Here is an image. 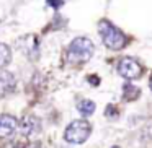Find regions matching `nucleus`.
<instances>
[{
  "label": "nucleus",
  "instance_id": "nucleus-12",
  "mask_svg": "<svg viewBox=\"0 0 152 148\" xmlns=\"http://www.w3.org/2000/svg\"><path fill=\"white\" fill-rule=\"evenodd\" d=\"M149 86H151V90H152V77H151V82H149Z\"/></svg>",
  "mask_w": 152,
  "mask_h": 148
},
{
  "label": "nucleus",
  "instance_id": "nucleus-2",
  "mask_svg": "<svg viewBox=\"0 0 152 148\" xmlns=\"http://www.w3.org/2000/svg\"><path fill=\"white\" fill-rule=\"evenodd\" d=\"M98 28H100V34H102V39L106 47H110L113 51H119L126 46V36L116 26H113L108 20H102Z\"/></svg>",
  "mask_w": 152,
  "mask_h": 148
},
{
  "label": "nucleus",
  "instance_id": "nucleus-7",
  "mask_svg": "<svg viewBox=\"0 0 152 148\" xmlns=\"http://www.w3.org/2000/svg\"><path fill=\"white\" fill-rule=\"evenodd\" d=\"M123 91H124L123 98H124L126 101H134V99H137L139 95H141V90H139L137 86L131 85V83H126V85L123 86Z\"/></svg>",
  "mask_w": 152,
  "mask_h": 148
},
{
  "label": "nucleus",
  "instance_id": "nucleus-6",
  "mask_svg": "<svg viewBox=\"0 0 152 148\" xmlns=\"http://www.w3.org/2000/svg\"><path fill=\"white\" fill-rule=\"evenodd\" d=\"M13 86H15V78L12 73H8V72L0 73V96L8 95L13 90Z\"/></svg>",
  "mask_w": 152,
  "mask_h": 148
},
{
  "label": "nucleus",
  "instance_id": "nucleus-3",
  "mask_svg": "<svg viewBox=\"0 0 152 148\" xmlns=\"http://www.w3.org/2000/svg\"><path fill=\"white\" fill-rule=\"evenodd\" d=\"M90 132H92V127L87 121H74L72 124L67 125L66 132H64V138L69 143L80 145L90 137Z\"/></svg>",
  "mask_w": 152,
  "mask_h": 148
},
{
  "label": "nucleus",
  "instance_id": "nucleus-1",
  "mask_svg": "<svg viewBox=\"0 0 152 148\" xmlns=\"http://www.w3.org/2000/svg\"><path fill=\"white\" fill-rule=\"evenodd\" d=\"M93 43L88 38H75L72 43L69 44V49H67V56L69 60L74 64H82L90 60V57L93 56Z\"/></svg>",
  "mask_w": 152,
  "mask_h": 148
},
{
  "label": "nucleus",
  "instance_id": "nucleus-5",
  "mask_svg": "<svg viewBox=\"0 0 152 148\" xmlns=\"http://www.w3.org/2000/svg\"><path fill=\"white\" fill-rule=\"evenodd\" d=\"M18 122L13 116H2L0 117V138H7L17 130Z\"/></svg>",
  "mask_w": 152,
  "mask_h": 148
},
{
  "label": "nucleus",
  "instance_id": "nucleus-4",
  "mask_svg": "<svg viewBox=\"0 0 152 148\" xmlns=\"http://www.w3.org/2000/svg\"><path fill=\"white\" fill-rule=\"evenodd\" d=\"M141 65H139L137 60L131 59V57H124V59L119 60L118 64V73L123 77L124 80H136L141 77Z\"/></svg>",
  "mask_w": 152,
  "mask_h": 148
},
{
  "label": "nucleus",
  "instance_id": "nucleus-8",
  "mask_svg": "<svg viewBox=\"0 0 152 148\" xmlns=\"http://www.w3.org/2000/svg\"><path fill=\"white\" fill-rule=\"evenodd\" d=\"M77 109H79V112L82 116H92L93 112H95V103L90 101V99H82V101L79 103V106H77Z\"/></svg>",
  "mask_w": 152,
  "mask_h": 148
},
{
  "label": "nucleus",
  "instance_id": "nucleus-10",
  "mask_svg": "<svg viewBox=\"0 0 152 148\" xmlns=\"http://www.w3.org/2000/svg\"><path fill=\"white\" fill-rule=\"evenodd\" d=\"M34 125H38V121L33 117H26L23 122H21V130L25 132L26 135L34 134Z\"/></svg>",
  "mask_w": 152,
  "mask_h": 148
},
{
  "label": "nucleus",
  "instance_id": "nucleus-11",
  "mask_svg": "<svg viewBox=\"0 0 152 148\" xmlns=\"http://www.w3.org/2000/svg\"><path fill=\"white\" fill-rule=\"evenodd\" d=\"M48 4H49L53 8H59V7H62L64 0H48Z\"/></svg>",
  "mask_w": 152,
  "mask_h": 148
},
{
  "label": "nucleus",
  "instance_id": "nucleus-13",
  "mask_svg": "<svg viewBox=\"0 0 152 148\" xmlns=\"http://www.w3.org/2000/svg\"><path fill=\"white\" fill-rule=\"evenodd\" d=\"M113 148H119V147H113Z\"/></svg>",
  "mask_w": 152,
  "mask_h": 148
},
{
  "label": "nucleus",
  "instance_id": "nucleus-9",
  "mask_svg": "<svg viewBox=\"0 0 152 148\" xmlns=\"http://www.w3.org/2000/svg\"><path fill=\"white\" fill-rule=\"evenodd\" d=\"M12 59V54H10V47L7 46V44L0 43V69L2 67H5L8 62H10Z\"/></svg>",
  "mask_w": 152,
  "mask_h": 148
}]
</instances>
